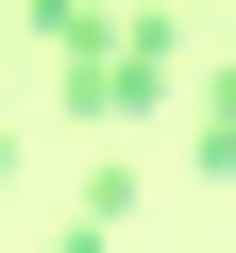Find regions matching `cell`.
Listing matches in <instances>:
<instances>
[{"label": "cell", "instance_id": "cell-1", "mask_svg": "<svg viewBox=\"0 0 236 253\" xmlns=\"http://www.w3.org/2000/svg\"><path fill=\"white\" fill-rule=\"evenodd\" d=\"M169 84H186V34H169V17H152V0H135V17H118V0H101V34H84V51H68V101H84V118H101V135H135V118H152V101H169Z\"/></svg>", "mask_w": 236, "mask_h": 253}, {"label": "cell", "instance_id": "cell-2", "mask_svg": "<svg viewBox=\"0 0 236 253\" xmlns=\"http://www.w3.org/2000/svg\"><path fill=\"white\" fill-rule=\"evenodd\" d=\"M186 152H202V169L236 186V68H202V118H186Z\"/></svg>", "mask_w": 236, "mask_h": 253}, {"label": "cell", "instance_id": "cell-3", "mask_svg": "<svg viewBox=\"0 0 236 253\" xmlns=\"http://www.w3.org/2000/svg\"><path fill=\"white\" fill-rule=\"evenodd\" d=\"M17 17H34V51H51V68H68V51H84V34H101V0H17Z\"/></svg>", "mask_w": 236, "mask_h": 253}, {"label": "cell", "instance_id": "cell-4", "mask_svg": "<svg viewBox=\"0 0 236 253\" xmlns=\"http://www.w3.org/2000/svg\"><path fill=\"white\" fill-rule=\"evenodd\" d=\"M0 169H17V118H0Z\"/></svg>", "mask_w": 236, "mask_h": 253}]
</instances>
